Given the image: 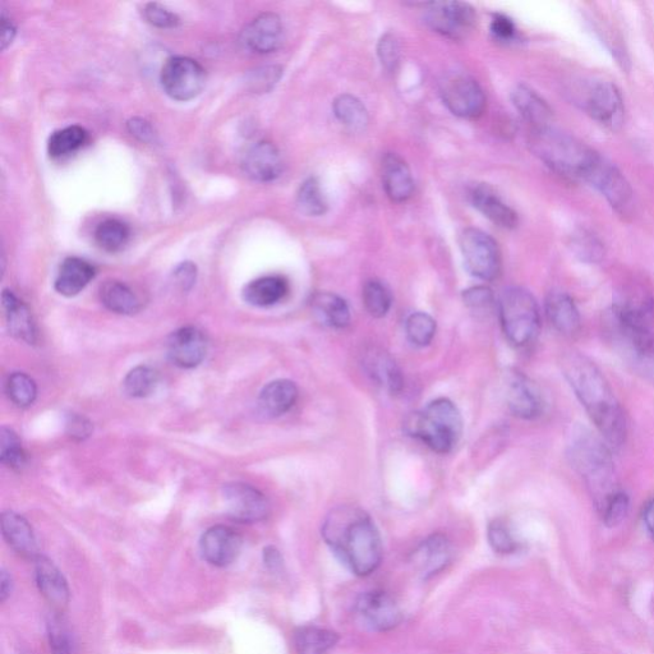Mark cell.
Masks as SVG:
<instances>
[{
  "instance_id": "57",
  "label": "cell",
  "mask_w": 654,
  "mask_h": 654,
  "mask_svg": "<svg viewBox=\"0 0 654 654\" xmlns=\"http://www.w3.org/2000/svg\"><path fill=\"white\" fill-rule=\"evenodd\" d=\"M128 131H130L132 136H135L137 140L142 142H153L155 140V132L153 126L145 119L142 118H132L130 122L127 123Z\"/></svg>"
},
{
  "instance_id": "25",
  "label": "cell",
  "mask_w": 654,
  "mask_h": 654,
  "mask_svg": "<svg viewBox=\"0 0 654 654\" xmlns=\"http://www.w3.org/2000/svg\"><path fill=\"white\" fill-rule=\"evenodd\" d=\"M382 184L393 202H405L412 197L414 181L411 169L399 155L386 154L382 160Z\"/></svg>"
},
{
  "instance_id": "2",
  "label": "cell",
  "mask_w": 654,
  "mask_h": 654,
  "mask_svg": "<svg viewBox=\"0 0 654 654\" xmlns=\"http://www.w3.org/2000/svg\"><path fill=\"white\" fill-rule=\"evenodd\" d=\"M322 537L358 577H368L381 565L384 550L380 532L365 510L356 506L331 510L322 525Z\"/></svg>"
},
{
  "instance_id": "15",
  "label": "cell",
  "mask_w": 654,
  "mask_h": 654,
  "mask_svg": "<svg viewBox=\"0 0 654 654\" xmlns=\"http://www.w3.org/2000/svg\"><path fill=\"white\" fill-rule=\"evenodd\" d=\"M356 612L361 623L377 633L390 632L403 620L398 603L389 593L379 589L362 593L356 602Z\"/></svg>"
},
{
  "instance_id": "38",
  "label": "cell",
  "mask_w": 654,
  "mask_h": 654,
  "mask_svg": "<svg viewBox=\"0 0 654 654\" xmlns=\"http://www.w3.org/2000/svg\"><path fill=\"white\" fill-rule=\"evenodd\" d=\"M131 230L126 223L118 219L101 221L95 230V241L101 250L115 253L122 251L130 241Z\"/></svg>"
},
{
  "instance_id": "7",
  "label": "cell",
  "mask_w": 654,
  "mask_h": 654,
  "mask_svg": "<svg viewBox=\"0 0 654 654\" xmlns=\"http://www.w3.org/2000/svg\"><path fill=\"white\" fill-rule=\"evenodd\" d=\"M607 335L617 354L638 375L654 384V333L652 330L629 326L607 315Z\"/></svg>"
},
{
  "instance_id": "19",
  "label": "cell",
  "mask_w": 654,
  "mask_h": 654,
  "mask_svg": "<svg viewBox=\"0 0 654 654\" xmlns=\"http://www.w3.org/2000/svg\"><path fill=\"white\" fill-rule=\"evenodd\" d=\"M284 40L282 18L275 13H262L242 31L241 43L255 54H269L278 50Z\"/></svg>"
},
{
  "instance_id": "33",
  "label": "cell",
  "mask_w": 654,
  "mask_h": 654,
  "mask_svg": "<svg viewBox=\"0 0 654 654\" xmlns=\"http://www.w3.org/2000/svg\"><path fill=\"white\" fill-rule=\"evenodd\" d=\"M365 365L373 380L385 386L390 393L399 394L403 390L402 372L388 353L373 349V352L367 354Z\"/></svg>"
},
{
  "instance_id": "30",
  "label": "cell",
  "mask_w": 654,
  "mask_h": 654,
  "mask_svg": "<svg viewBox=\"0 0 654 654\" xmlns=\"http://www.w3.org/2000/svg\"><path fill=\"white\" fill-rule=\"evenodd\" d=\"M298 399V388L293 381L275 380L262 389L259 404L261 411L270 417L288 413Z\"/></svg>"
},
{
  "instance_id": "18",
  "label": "cell",
  "mask_w": 654,
  "mask_h": 654,
  "mask_svg": "<svg viewBox=\"0 0 654 654\" xmlns=\"http://www.w3.org/2000/svg\"><path fill=\"white\" fill-rule=\"evenodd\" d=\"M201 555L216 568H227L238 559L242 550V538L234 529L215 525L202 534Z\"/></svg>"
},
{
  "instance_id": "13",
  "label": "cell",
  "mask_w": 654,
  "mask_h": 654,
  "mask_svg": "<svg viewBox=\"0 0 654 654\" xmlns=\"http://www.w3.org/2000/svg\"><path fill=\"white\" fill-rule=\"evenodd\" d=\"M584 181L596 188L617 213L626 214L632 209L634 193L625 175L610 160L598 156Z\"/></svg>"
},
{
  "instance_id": "17",
  "label": "cell",
  "mask_w": 654,
  "mask_h": 654,
  "mask_svg": "<svg viewBox=\"0 0 654 654\" xmlns=\"http://www.w3.org/2000/svg\"><path fill=\"white\" fill-rule=\"evenodd\" d=\"M611 315L626 325L652 330L654 325V298L642 288L624 289L616 297Z\"/></svg>"
},
{
  "instance_id": "9",
  "label": "cell",
  "mask_w": 654,
  "mask_h": 654,
  "mask_svg": "<svg viewBox=\"0 0 654 654\" xmlns=\"http://www.w3.org/2000/svg\"><path fill=\"white\" fill-rule=\"evenodd\" d=\"M465 267L476 278L492 282L501 271V253L494 238L480 229H465L459 239Z\"/></svg>"
},
{
  "instance_id": "44",
  "label": "cell",
  "mask_w": 654,
  "mask_h": 654,
  "mask_svg": "<svg viewBox=\"0 0 654 654\" xmlns=\"http://www.w3.org/2000/svg\"><path fill=\"white\" fill-rule=\"evenodd\" d=\"M6 390L8 398L20 408L30 407L38 396L35 381L23 372H13L8 377Z\"/></svg>"
},
{
  "instance_id": "36",
  "label": "cell",
  "mask_w": 654,
  "mask_h": 654,
  "mask_svg": "<svg viewBox=\"0 0 654 654\" xmlns=\"http://www.w3.org/2000/svg\"><path fill=\"white\" fill-rule=\"evenodd\" d=\"M100 298L109 311L118 315H133L140 311V299L127 284L109 280L100 289Z\"/></svg>"
},
{
  "instance_id": "12",
  "label": "cell",
  "mask_w": 654,
  "mask_h": 654,
  "mask_svg": "<svg viewBox=\"0 0 654 654\" xmlns=\"http://www.w3.org/2000/svg\"><path fill=\"white\" fill-rule=\"evenodd\" d=\"M442 101L451 113L464 119L480 118L486 109V96L482 87L472 77L453 75L441 85Z\"/></svg>"
},
{
  "instance_id": "14",
  "label": "cell",
  "mask_w": 654,
  "mask_h": 654,
  "mask_svg": "<svg viewBox=\"0 0 654 654\" xmlns=\"http://www.w3.org/2000/svg\"><path fill=\"white\" fill-rule=\"evenodd\" d=\"M225 510L238 523H257L270 513L269 500L257 488L246 483H228L223 487Z\"/></svg>"
},
{
  "instance_id": "52",
  "label": "cell",
  "mask_w": 654,
  "mask_h": 654,
  "mask_svg": "<svg viewBox=\"0 0 654 654\" xmlns=\"http://www.w3.org/2000/svg\"><path fill=\"white\" fill-rule=\"evenodd\" d=\"M283 75V69L278 66H267L257 68L250 75V84L252 91L267 92L278 84L280 77Z\"/></svg>"
},
{
  "instance_id": "62",
  "label": "cell",
  "mask_w": 654,
  "mask_h": 654,
  "mask_svg": "<svg viewBox=\"0 0 654 654\" xmlns=\"http://www.w3.org/2000/svg\"><path fill=\"white\" fill-rule=\"evenodd\" d=\"M21 654H26V653H21Z\"/></svg>"
},
{
  "instance_id": "61",
  "label": "cell",
  "mask_w": 654,
  "mask_h": 654,
  "mask_svg": "<svg viewBox=\"0 0 654 654\" xmlns=\"http://www.w3.org/2000/svg\"><path fill=\"white\" fill-rule=\"evenodd\" d=\"M643 519L649 533H651L654 538V499L649 501L646 509H644Z\"/></svg>"
},
{
  "instance_id": "3",
  "label": "cell",
  "mask_w": 654,
  "mask_h": 654,
  "mask_svg": "<svg viewBox=\"0 0 654 654\" xmlns=\"http://www.w3.org/2000/svg\"><path fill=\"white\" fill-rule=\"evenodd\" d=\"M569 459L601 513L611 497L619 492L610 446L586 428H579L571 436Z\"/></svg>"
},
{
  "instance_id": "20",
  "label": "cell",
  "mask_w": 654,
  "mask_h": 654,
  "mask_svg": "<svg viewBox=\"0 0 654 654\" xmlns=\"http://www.w3.org/2000/svg\"><path fill=\"white\" fill-rule=\"evenodd\" d=\"M242 169L252 181L273 182L283 173L282 155H280L278 147L271 142H256L244 151Z\"/></svg>"
},
{
  "instance_id": "24",
  "label": "cell",
  "mask_w": 654,
  "mask_h": 654,
  "mask_svg": "<svg viewBox=\"0 0 654 654\" xmlns=\"http://www.w3.org/2000/svg\"><path fill=\"white\" fill-rule=\"evenodd\" d=\"M469 198H471L472 205L497 227L504 229L518 227V214L510 206L506 205L494 191V188H491L488 184L480 183L473 186L469 191Z\"/></svg>"
},
{
  "instance_id": "50",
  "label": "cell",
  "mask_w": 654,
  "mask_h": 654,
  "mask_svg": "<svg viewBox=\"0 0 654 654\" xmlns=\"http://www.w3.org/2000/svg\"><path fill=\"white\" fill-rule=\"evenodd\" d=\"M629 497L624 492H617L607 502L605 508L601 511L603 522L607 527H616L626 518L629 513Z\"/></svg>"
},
{
  "instance_id": "28",
  "label": "cell",
  "mask_w": 654,
  "mask_h": 654,
  "mask_svg": "<svg viewBox=\"0 0 654 654\" xmlns=\"http://www.w3.org/2000/svg\"><path fill=\"white\" fill-rule=\"evenodd\" d=\"M95 267L78 257H68L59 267L54 288L66 297H75L95 278Z\"/></svg>"
},
{
  "instance_id": "34",
  "label": "cell",
  "mask_w": 654,
  "mask_h": 654,
  "mask_svg": "<svg viewBox=\"0 0 654 654\" xmlns=\"http://www.w3.org/2000/svg\"><path fill=\"white\" fill-rule=\"evenodd\" d=\"M313 310L324 324L335 329H345L350 324V310L347 301L330 292H319L311 299Z\"/></svg>"
},
{
  "instance_id": "16",
  "label": "cell",
  "mask_w": 654,
  "mask_h": 654,
  "mask_svg": "<svg viewBox=\"0 0 654 654\" xmlns=\"http://www.w3.org/2000/svg\"><path fill=\"white\" fill-rule=\"evenodd\" d=\"M506 403L515 417L527 421L540 417L543 412L540 389L519 371H511L506 376Z\"/></svg>"
},
{
  "instance_id": "21",
  "label": "cell",
  "mask_w": 654,
  "mask_h": 654,
  "mask_svg": "<svg viewBox=\"0 0 654 654\" xmlns=\"http://www.w3.org/2000/svg\"><path fill=\"white\" fill-rule=\"evenodd\" d=\"M206 335L197 327L187 326L174 331L168 342V356L175 366L195 368L207 353Z\"/></svg>"
},
{
  "instance_id": "54",
  "label": "cell",
  "mask_w": 654,
  "mask_h": 654,
  "mask_svg": "<svg viewBox=\"0 0 654 654\" xmlns=\"http://www.w3.org/2000/svg\"><path fill=\"white\" fill-rule=\"evenodd\" d=\"M491 32L500 40H513L517 35V27L509 17L495 15L491 22Z\"/></svg>"
},
{
  "instance_id": "40",
  "label": "cell",
  "mask_w": 654,
  "mask_h": 654,
  "mask_svg": "<svg viewBox=\"0 0 654 654\" xmlns=\"http://www.w3.org/2000/svg\"><path fill=\"white\" fill-rule=\"evenodd\" d=\"M297 205L301 213L307 216H321L326 213L327 201L319 179L311 177L302 183L297 193Z\"/></svg>"
},
{
  "instance_id": "27",
  "label": "cell",
  "mask_w": 654,
  "mask_h": 654,
  "mask_svg": "<svg viewBox=\"0 0 654 654\" xmlns=\"http://www.w3.org/2000/svg\"><path fill=\"white\" fill-rule=\"evenodd\" d=\"M546 315L556 331L565 336L577 335L582 326L573 298L564 292H551L546 299Z\"/></svg>"
},
{
  "instance_id": "35",
  "label": "cell",
  "mask_w": 654,
  "mask_h": 654,
  "mask_svg": "<svg viewBox=\"0 0 654 654\" xmlns=\"http://www.w3.org/2000/svg\"><path fill=\"white\" fill-rule=\"evenodd\" d=\"M297 654H327L339 642V635L319 626H301L294 633Z\"/></svg>"
},
{
  "instance_id": "42",
  "label": "cell",
  "mask_w": 654,
  "mask_h": 654,
  "mask_svg": "<svg viewBox=\"0 0 654 654\" xmlns=\"http://www.w3.org/2000/svg\"><path fill=\"white\" fill-rule=\"evenodd\" d=\"M362 298L367 312L375 319H382L388 315L393 305L390 290L379 280H368L363 287Z\"/></svg>"
},
{
  "instance_id": "32",
  "label": "cell",
  "mask_w": 654,
  "mask_h": 654,
  "mask_svg": "<svg viewBox=\"0 0 654 654\" xmlns=\"http://www.w3.org/2000/svg\"><path fill=\"white\" fill-rule=\"evenodd\" d=\"M289 290L288 280L279 275L262 276L244 288V301L256 307H270L283 301Z\"/></svg>"
},
{
  "instance_id": "5",
  "label": "cell",
  "mask_w": 654,
  "mask_h": 654,
  "mask_svg": "<svg viewBox=\"0 0 654 654\" xmlns=\"http://www.w3.org/2000/svg\"><path fill=\"white\" fill-rule=\"evenodd\" d=\"M405 431L435 453L448 454L462 437V414L450 399H435L407 419Z\"/></svg>"
},
{
  "instance_id": "1",
  "label": "cell",
  "mask_w": 654,
  "mask_h": 654,
  "mask_svg": "<svg viewBox=\"0 0 654 654\" xmlns=\"http://www.w3.org/2000/svg\"><path fill=\"white\" fill-rule=\"evenodd\" d=\"M565 379L591 417L603 441L610 449L623 448L628 437V422L609 381L584 354L566 353L561 361Z\"/></svg>"
},
{
  "instance_id": "56",
  "label": "cell",
  "mask_w": 654,
  "mask_h": 654,
  "mask_svg": "<svg viewBox=\"0 0 654 654\" xmlns=\"http://www.w3.org/2000/svg\"><path fill=\"white\" fill-rule=\"evenodd\" d=\"M67 431L68 435L71 436L72 439L82 441L91 435L92 426L85 417L77 416V414H72L67 422Z\"/></svg>"
},
{
  "instance_id": "4",
  "label": "cell",
  "mask_w": 654,
  "mask_h": 654,
  "mask_svg": "<svg viewBox=\"0 0 654 654\" xmlns=\"http://www.w3.org/2000/svg\"><path fill=\"white\" fill-rule=\"evenodd\" d=\"M529 146L532 153L554 172L583 181L600 156L578 138L551 126L532 130Z\"/></svg>"
},
{
  "instance_id": "29",
  "label": "cell",
  "mask_w": 654,
  "mask_h": 654,
  "mask_svg": "<svg viewBox=\"0 0 654 654\" xmlns=\"http://www.w3.org/2000/svg\"><path fill=\"white\" fill-rule=\"evenodd\" d=\"M2 301L11 334L23 342L34 344L38 334H36L35 322L29 307L20 301L11 290H4Z\"/></svg>"
},
{
  "instance_id": "31",
  "label": "cell",
  "mask_w": 654,
  "mask_h": 654,
  "mask_svg": "<svg viewBox=\"0 0 654 654\" xmlns=\"http://www.w3.org/2000/svg\"><path fill=\"white\" fill-rule=\"evenodd\" d=\"M511 99L525 121L532 124V130L550 126L552 109L531 87L519 85Z\"/></svg>"
},
{
  "instance_id": "41",
  "label": "cell",
  "mask_w": 654,
  "mask_h": 654,
  "mask_svg": "<svg viewBox=\"0 0 654 654\" xmlns=\"http://www.w3.org/2000/svg\"><path fill=\"white\" fill-rule=\"evenodd\" d=\"M159 384V375L154 368L138 366L128 373L123 388L131 398H146L154 393Z\"/></svg>"
},
{
  "instance_id": "45",
  "label": "cell",
  "mask_w": 654,
  "mask_h": 654,
  "mask_svg": "<svg viewBox=\"0 0 654 654\" xmlns=\"http://www.w3.org/2000/svg\"><path fill=\"white\" fill-rule=\"evenodd\" d=\"M409 342L417 347H427L436 335V321L428 313H412L405 322Z\"/></svg>"
},
{
  "instance_id": "51",
  "label": "cell",
  "mask_w": 654,
  "mask_h": 654,
  "mask_svg": "<svg viewBox=\"0 0 654 654\" xmlns=\"http://www.w3.org/2000/svg\"><path fill=\"white\" fill-rule=\"evenodd\" d=\"M144 17L150 25L159 29H174L179 25V17L159 3H149L144 7Z\"/></svg>"
},
{
  "instance_id": "48",
  "label": "cell",
  "mask_w": 654,
  "mask_h": 654,
  "mask_svg": "<svg viewBox=\"0 0 654 654\" xmlns=\"http://www.w3.org/2000/svg\"><path fill=\"white\" fill-rule=\"evenodd\" d=\"M50 649L53 654H72V640L66 626L58 616L50 617L48 621Z\"/></svg>"
},
{
  "instance_id": "60",
  "label": "cell",
  "mask_w": 654,
  "mask_h": 654,
  "mask_svg": "<svg viewBox=\"0 0 654 654\" xmlns=\"http://www.w3.org/2000/svg\"><path fill=\"white\" fill-rule=\"evenodd\" d=\"M12 588V577L8 574V571L3 569L2 574H0V600H2V602L6 601L7 598L11 596Z\"/></svg>"
},
{
  "instance_id": "11",
  "label": "cell",
  "mask_w": 654,
  "mask_h": 654,
  "mask_svg": "<svg viewBox=\"0 0 654 654\" xmlns=\"http://www.w3.org/2000/svg\"><path fill=\"white\" fill-rule=\"evenodd\" d=\"M425 21L432 30L454 40L467 38L477 23V13L464 2L426 4Z\"/></svg>"
},
{
  "instance_id": "22",
  "label": "cell",
  "mask_w": 654,
  "mask_h": 654,
  "mask_svg": "<svg viewBox=\"0 0 654 654\" xmlns=\"http://www.w3.org/2000/svg\"><path fill=\"white\" fill-rule=\"evenodd\" d=\"M453 557V547L444 534H432L413 552V563L423 579H430L444 570Z\"/></svg>"
},
{
  "instance_id": "58",
  "label": "cell",
  "mask_w": 654,
  "mask_h": 654,
  "mask_svg": "<svg viewBox=\"0 0 654 654\" xmlns=\"http://www.w3.org/2000/svg\"><path fill=\"white\" fill-rule=\"evenodd\" d=\"M264 561L266 568L273 573H279L283 568V557L278 548L274 546L266 547L264 550Z\"/></svg>"
},
{
  "instance_id": "23",
  "label": "cell",
  "mask_w": 654,
  "mask_h": 654,
  "mask_svg": "<svg viewBox=\"0 0 654 654\" xmlns=\"http://www.w3.org/2000/svg\"><path fill=\"white\" fill-rule=\"evenodd\" d=\"M35 578L39 592L55 611H63L68 606L69 588L61 570L48 557L39 555L35 559Z\"/></svg>"
},
{
  "instance_id": "46",
  "label": "cell",
  "mask_w": 654,
  "mask_h": 654,
  "mask_svg": "<svg viewBox=\"0 0 654 654\" xmlns=\"http://www.w3.org/2000/svg\"><path fill=\"white\" fill-rule=\"evenodd\" d=\"M487 540L492 550L500 555L514 554L519 547L518 541L515 540L513 533H511L509 525L500 519H496L494 522L488 524Z\"/></svg>"
},
{
  "instance_id": "43",
  "label": "cell",
  "mask_w": 654,
  "mask_h": 654,
  "mask_svg": "<svg viewBox=\"0 0 654 654\" xmlns=\"http://www.w3.org/2000/svg\"><path fill=\"white\" fill-rule=\"evenodd\" d=\"M571 251L580 261L588 264H597L605 257V246L600 238L594 236L588 230H579L571 237Z\"/></svg>"
},
{
  "instance_id": "6",
  "label": "cell",
  "mask_w": 654,
  "mask_h": 654,
  "mask_svg": "<svg viewBox=\"0 0 654 654\" xmlns=\"http://www.w3.org/2000/svg\"><path fill=\"white\" fill-rule=\"evenodd\" d=\"M497 310L502 331L515 347L532 344L540 334L541 316L536 299L528 290L510 287L502 292Z\"/></svg>"
},
{
  "instance_id": "49",
  "label": "cell",
  "mask_w": 654,
  "mask_h": 654,
  "mask_svg": "<svg viewBox=\"0 0 654 654\" xmlns=\"http://www.w3.org/2000/svg\"><path fill=\"white\" fill-rule=\"evenodd\" d=\"M463 299L469 310L485 315L496 306L495 296L487 287H473L464 290Z\"/></svg>"
},
{
  "instance_id": "26",
  "label": "cell",
  "mask_w": 654,
  "mask_h": 654,
  "mask_svg": "<svg viewBox=\"0 0 654 654\" xmlns=\"http://www.w3.org/2000/svg\"><path fill=\"white\" fill-rule=\"evenodd\" d=\"M2 532L4 540L17 552L18 555L35 560L39 554L31 525L22 515L15 511H6L2 515Z\"/></svg>"
},
{
  "instance_id": "59",
  "label": "cell",
  "mask_w": 654,
  "mask_h": 654,
  "mask_svg": "<svg viewBox=\"0 0 654 654\" xmlns=\"http://www.w3.org/2000/svg\"><path fill=\"white\" fill-rule=\"evenodd\" d=\"M2 31V49L6 50L13 43V39H15L16 27L4 12L2 13Z\"/></svg>"
},
{
  "instance_id": "47",
  "label": "cell",
  "mask_w": 654,
  "mask_h": 654,
  "mask_svg": "<svg viewBox=\"0 0 654 654\" xmlns=\"http://www.w3.org/2000/svg\"><path fill=\"white\" fill-rule=\"evenodd\" d=\"M0 459L2 463L12 469H21L26 464V453L22 449L20 437L11 428H2V442H0Z\"/></svg>"
},
{
  "instance_id": "55",
  "label": "cell",
  "mask_w": 654,
  "mask_h": 654,
  "mask_svg": "<svg viewBox=\"0 0 654 654\" xmlns=\"http://www.w3.org/2000/svg\"><path fill=\"white\" fill-rule=\"evenodd\" d=\"M196 276V265H193L192 262H184V264L179 265L174 271L175 283H177L184 292L192 289L193 285L196 283Z\"/></svg>"
},
{
  "instance_id": "53",
  "label": "cell",
  "mask_w": 654,
  "mask_h": 654,
  "mask_svg": "<svg viewBox=\"0 0 654 654\" xmlns=\"http://www.w3.org/2000/svg\"><path fill=\"white\" fill-rule=\"evenodd\" d=\"M377 54H379L382 66L390 72L395 71L400 61V46L394 35L382 36L379 46H377Z\"/></svg>"
},
{
  "instance_id": "10",
  "label": "cell",
  "mask_w": 654,
  "mask_h": 654,
  "mask_svg": "<svg viewBox=\"0 0 654 654\" xmlns=\"http://www.w3.org/2000/svg\"><path fill=\"white\" fill-rule=\"evenodd\" d=\"M161 86L170 98L190 101L205 89L206 72L195 59L172 57L165 62L160 75Z\"/></svg>"
},
{
  "instance_id": "37",
  "label": "cell",
  "mask_w": 654,
  "mask_h": 654,
  "mask_svg": "<svg viewBox=\"0 0 654 654\" xmlns=\"http://www.w3.org/2000/svg\"><path fill=\"white\" fill-rule=\"evenodd\" d=\"M333 110L336 119L353 132L365 131L368 121H370L365 105L353 95L338 96L334 100Z\"/></svg>"
},
{
  "instance_id": "39",
  "label": "cell",
  "mask_w": 654,
  "mask_h": 654,
  "mask_svg": "<svg viewBox=\"0 0 654 654\" xmlns=\"http://www.w3.org/2000/svg\"><path fill=\"white\" fill-rule=\"evenodd\" d=\"M87 132L80 126H71L54 132L49 138L48 153L52 158H64L80 150L87 142Z\"/></svg>"
},
{
  "instance_id": "8",
  "label": "cell",
  "mask_w": 654,
  "mask_h": 654,
  "mask_svg": "<svg viewBox=\"0 0 654 654\" xmlns=\"http://www.w3.org/2000/svg\"><path fill=\"white\" fill-rule=\"evenodd\" d=\"M570 94L584 113L603 126L614 130L623 122L624 101L612 82L591 78L580 82Z\"/></svg>"
}]
</instances>
